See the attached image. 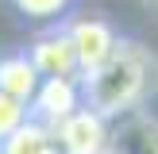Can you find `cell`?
<instances>
[{
    "label": "cell",
    "mask_w": 158,
    "mask_h": 154,
    "mask_svg": "<svg viewBox=\"0 0 158 154\" xmlns=\"http://www.w3.org/2000/svg\"><path fill=\"white\" fill-rule=\"evenodd\" d=\"M81 104L93 108L104 120H120L127 112H139L158 89V58L139 38H116L112 54L97 69L77 77Z\"/></svg>",
    "instance_id": "obj_1"
},
{
    "label": "cell",
    "mask_w": 158,
    "mask_h": 154,
    "mask_svg": "<svg viewBox=\"0 0 158 154\" xmlns=\"http://www.w3.org/2000/svg\"><path fill=\"white\" fill-rule=\"evenodd\" d=\"M54 146L58 154H108L112 146V120L97 116L93 108H77L62 123H54Z\"/></svg>",
    "instance_id": "obj_2"
},
{
    "label": "cell",
    "mask_w": 158,
    "mask_h": 154,
    "mask_svg": "<svg viewBox=\"0 0 158 154\" xmlns=\"http://www.w3.org/2000/svg\"><path fill=\"white\" fill-rule=\"evenodd\" d=\"M62 27H66L69 46H73V58H77V77L89 73V69H97L100 62L112 54L116 38H120V31H116L104 15H73V19H62Z\"/></svg>",
    "instance_id": "obj_3"
},
{
    "label": "cell",
    "mask_w": 158,
    "mask_h": 154,
    "mask_svg": "<svg viewBox=\"0 0 158 154\" xmlns=\"http://www.w3.org/2000/svg\"><path fill=\"white\" fill-rule=\"evenodd\" d=\"M27 58L39 77H77V58H73V46H69V35L62 23H50L46 31H39L31 38Z\"/></svg>",
    "instance_id": "obj_4"
},
{
    "label": "cell",
    "mask_w": 158,
    "mask_h": 154,
    "mask_svg": "<svg viewBox=\"0 0 158 154\" xmlns=\"http://www.w3.org/2000/svg\"><path fill=\"white\" fill-rule=\"evenodd\" d=\"M77 108H81V85H77V77H43L35 96H31V104H27V116L46 123V127H54V123H62Z\"/></svg>",
    "instance_id": "obj_5"
},
{
    "label": "cell",
    "mask_w": 158,
    "mask_h": 154,
    "mask_svg": "<svg viewBox=\"0 0 158 154\" xmlns=\"http://www.w3.org/2000/svg\"><path fill=\"white\" fill-rule=\"evenodd\" d=\"M108 154H158V123L147 116V108L112 120V146Z\"/></svg>",
    "instance_id": "obj_6"
},
{
    "label": "cell",
    "mask_w": 158,
    "mask_h": 154,
    "mask_svg": "<svg viewBox=\"0 0 158 154\" xmlns=\"http://www.w3.org/2000/svg\"><path fill=\"white\" fill-rule=\"evenodd\" d=\"M39 81H43V77L35 73L27 50H8V54H0V92H4V96L19 100V104H31Z\"/></svg>",
    "instance_id": "obj_7"
},
{
    "label": "cell",
    "mask_w": 158,
    "mask_h": 154,
    "mask_svg": "<svg viewBox=\"0 0 158 154\" xmlns=\"http://www.w3.org/2000/svg\"><path fill=\"white\" fill-rule=\"evenodd\" d=\"M0 154H58L54 131L46 127V123H39V120L27 116L8 139H0Z\"/></svg>",
    "instance_id": "obj_8"
},
{
    "label": "cell",
    "mask_w": 158,
    "mask_h": 154,
    "mask_svg": "<svg viewBox=\"0 0 158 154\" xmlns=\"http://www.w3.org/2000/svg\"><path fill=\"white\" fill-rule=\"evenodd\" d=\"M12 8L31 23H62L73 0H12Z\"/></svg>",
    "instance_id": "obj_9"
},
{
    "label": "cell",
    "mask_w": 158,
    "mask_h": 154,
    "mask_svg": "<svg viewBox=\"0 0 158 154\" xmlns=\"http://www.w3.org/2000/svg\"><path fill=\"white\" fill-rule=\"evenodd\" d=\"M23 120H27V104H19V100H12V96L0 92V139H8Z\"/></svg>",
    "instance_id": "obj_10"
},
{
    "label": "cell",
    "mask_w": 158,
    "mask_h": 154,
    "mask_svg": "<svg viewBox=\"0 0 158 154\" xmlns=\"http://www.w3.org/2000/svg\"><path fill=\"white\" fill-rule=\"evenodd\" d=\"M143 4H151V8H158V0H143Z\"/></svg>",
    "instance_id": "obj_11"
}]
</instances>
